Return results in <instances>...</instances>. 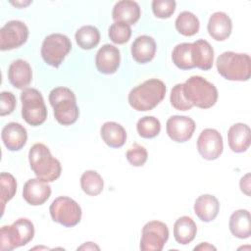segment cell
<instances>
[{"label":"cell","instance_id":"29","mask_svg":"<svg viewBox=\"0 0 251 251\" xmlns=\"http://www.w3.org/2000/svg\"><path fill=\"white\" fill-rule=\"evenodd\" d=\"M176 30L184 36H192L199 31L200 23L198 18L191 12L183 11L176 20Z\"/></svg>","mask_w":251,"mask_h":251},{"label":"cell","instance_id":"25","mask_svg":"<svg viewBox=\"0 0 251 251\" xmlns=\"http://www.w3.org/2000/svg\"><path fill=\"white\" fill-rule=\"evenodd\" d=\"M229 230L237 238L244 239L250 236V213L248 210L240 209L233 212L228 222Z\"/></svg>","mask_w":251,"mask_h":251},{"label":"cell","instance_id":"24","mask_svg":"<svg viewBox=\"0 0 251 251\" xmlns=\"http://www.w3.org/2000/svg\"><path fill=\"white\" fill-rule=\"evenodd\" d=\"M103 141L112 148L122 147L126 140V131L123 126L115 122H106L100 128Z\"/></svg>","mask_w":251,"mask_h":251},{"label":"cell","instance_id":"19","mask_svg":"<svg viewBox=\"0 0 251 251\" xmlns=\"http://www.w3.org/2000/svg\"><path fill=\"white\" fill-rule=\"evenodd\" d=\"M207 29L213 39L217 41H224L231 33L232 23L226 13L216 12L210 17Z\"/></svg>","mask_w":251,"mask_h":251},{"label":"cell","instance_id":"13","mask_svg":"<svg viewBox=\"0 0 251 251\" xmlns=\"http://www.w3.org/2000/svg\"><path fill=\"white\" fill-rule=\"evenodd\" d=\"M195 122L186 116H172L166 124L169 137L179 143L189 140L195 131Z\"/></svg>","mask_w":251,"mask_h":251},{"label":"cell","instance_id":"31","mask_svg":"<svg viewBox=\"0 0 251 251\" xmlns=\"http://www.w3.org/2000/svg\"><path fill=\"white\" fill-rule=\"evenodd\" d=\"M138 134L143 138H153L160 133V121L153 116H145L138 120L136 125Z\"/></svg>","mask_w":251,"mask_h":251},{"label":"cell","instance_id":"37","mask_svg":"<svg viewBox=\"0 0 251 251\" xmlns=\"http://www.w3.org/2000/svg\"><path fill=\"white\" fill-rule=\"evenodd\" d=\"M0 116L10 115L16 108V97L12 92L3 91L0 95Z\"/></svg>","mask_w":251,"mask_h":251},{"label":"cell","instance_id":"10","mask_svg":"<svg viewBox=\"0 0 251 251\" xmlns=\"http://www.w3.org/2000/svg\"><path fill=\"white\" fill-rule=\"evenodd\" d=\"M169 238L168 226L160 221H151L144 225L140 239L142 251H161Z\"/></svg>","mask_w":251,"mask_h":251},{"label":"cell","instance_id":"3","mask_svg":"<svg viewBox=\"0 0 251 251\" xmlns=\"http://www.w3.org/2000/svg\"><path fill=\"white\" fill-rule=\"evenodd\" d=\"M49 102L54 110L56 121L63 126L75 124L79 116L75 93L68 87L59 86L49 93Z\"/></svg>","mask_w":251,"mask_h":251},{"label":"cell","instance_id":"14","mask_svg":"<svg viewBox=\"0 0 251 251\" xmlns=\"http://www.w3.org/2000/svg\"><path fill=\"white\" fill-rule=\"evenodd\" d=\"M120 50L112 44L103 45L95 56L96 68L99 73L104 75L115 74L120 67Z\"/></svg>","mask_w":251,"mask_h":251},{"label":"cell","instance_id":"18","mask_svg":"<svg viewBox=\"0 0 251 251\" xmlns=\"http://www.w3.org/2000/svg\"><path fill=\"white\" fill-rule=\"evenodd\" d=\"M251 131L249 126L242 123L232 125L227 131V141L229 148L235 153L246 151L251 142Z\"/></svg>","mask_w":251,"mask_h":251},{"label":"cell","instance_id":"6","mask_svg":"<svg viewBox=\"0 0 251 251\" xmlns=\"http://www.w3.org/2000/svg\"><path fill=\"white\" fill-rule=\"evenodd\" d=\"M34 236V226L28 219L21 218L0 230V250L10 251L27 244Z\"/></svg>","mask_w":251,"mask_h":251},{"label":"cell","instance_id":"4","mask_svg":"<svg viewBox=\"0 0 251 251\" xmlns=\"http://www.w3.org/2000/svg\"><path fill=\"white\" fill-rule=\"evenodd\" d=\"M218 73L227 80L246 81L251 75V59L248 54L226 51L216 62Z\"/></svg>","mask_w":251,"mask_h":251},{"label":"cell","instance_id":"20","mask_svg":"<svg viewBox=\"0 0 251 251\" xmlns=\"http://www.w3.org/2000/svg\"><path fill=\"white\" fill-rule=\"evenodd\" d=\"M112 17L115 22L124 23L128 25H134L140 18V7L135 1H119L113 8Z\"/></svg>","mask_w":251,"mask_h":251},{"label":"cell","instance_id":"41","mask_svg":"<svg viewBox=\"0 0 251 251\" xmlns=\"http://www.w3.org/2000/svg\"><path fill=\"white\" fill-rule=\"evenodd\" d=\"M31 3V1H26V2H11V4H13V5H15V6H18V7H25V6H26V5H28V4H30Z\"/></svg>","mask_w":251,"mask_h":251},{"label":"cell","instance_id":"8","mask_svg":"<svg viewBox=\"0 0 251 251\" xmlns=\"http://www.w3.org/2000/svg\"><path fill=\"white\" fill-rule=\"evenodd\" d=\"M72 49L70 38L62 33H52L46 36L41 46V57L44 62L54 68H59Z\"/></svg>","mask_w":251,"mask_h":251},{"label":"cell","instance_id":"39","mask_svg":"<svg viewBox=\"0 0 251 251\" xmlns=\"http://www.w3.org/2000/svg\"><path fill=\"white\" fill-rule=\"evenodd\" d=\"M194 250L196 251V250H201V251H206V250H216V247L215 246H213V245H211V244H209L208 242H202V243H200L199 245H197V246H195L194 247Z\"/></svg>","mask_w":251,"mask_h":251},{"label":"cell","instance_id":"21","mask_svg":"<svg viewBox=\"0 0 251 251\" xmlns=\"http://www.w3.org/2000/svg\"><path fill=\"white\" fill-rule=\"evenodd\" d=\"M156 53V42L149 35H140L131 44V56L139 64L150 62Z\"/></svg>","mask_w":251,"mask_h":251},{"label":"cell","instance_id":"1","mask_svg":"<svg viewBox=\"0 0 251 251\" xmlns=\"http://www.w3.org/2000/svg\"><path fill=\"white\" fill-rule=\"evenodd\" d=\"M166 84L158 78H150L132 88L128 94L129 105L138 112L154 109L166 95Z\"/></svg>","mask_w":251,"mask_h":251},{"label":"cell","instance_id":"30","mask_svg":"<svg viewBox=\"0 0 251 251\" xmlns=\"http://www.w3.org/2000/svg\"><path fill=\"white\" fill-rule=\"evenodd\" d=\"M80 186L87 195L96 196L102 192L104 181L96 171H86L80 176Z\"/></svg>","mask_w":251,"mask_h":251},{"label":"cell","instance_id":"34","mask_svg":"<svg viewBox=\"0 0 251 251\" xmlns=\"http://www.w3.org/2000/svg\"><path fill=\"white\" fill-rule=\"evenodd\" d=\"M170 101L172 106L179 111H188L193 107L184 96L183 83H177L173 87L171 91Z\"/></svg>","mask_w":251,"mask_h":251},{"label":"cell","instance_id":"5","mask_svg":"<svg viewBox=\"0 0 251 251\" xmlns=\"http://www.w3.org/2000/svg\"><path fill=\"white\" fill-rule=\"evenodd\" d=\"M183 93L192 106L201 109L213 107L218 100L216 86L200 75H192L183 83Z\"/></svg>","mask_w":251,"mask_h":251},{"label":"cell","instance_id":"26","mask_svg":"<svg viewBox=\"0 0 251 251\" xmlns=\"http://www.w3.org/2000/svg\"><path fill=\"white\" fill-rule=\"evenodd\" d=\"M197 226L195 222L188 216L178 218L174 225V236L177 243L185 245L190 243L196 235Z\"/></svg>","mask_w":251,"mask_h":251},{"label":"cell","instance_id":"17","mask_svg":"<svg viewBox=\"0 0 251 251\" xmlns=\"http://www.w3.org/2000/svg\"><path fill=\"white\" fill-rule=\"evenodd\" d=\"M8 78L10 83L18 89H25L31 82L32 70L30 65L23 60L13 61L8 69Z\"/></svg>","mask_w":251,"mask_h":251},{"label":"cell","instance_id":"9","mask_svg":"<svg viewBox=\"0 0 251 251\" xmlns=\"http://www.w3.org/2000/svg\"><path fill=\"white\" fill-rule=\"evenodd\" d=\"M52 220L60 225L72 227L76 226L81 219V208L74 199L68 196H59L53 200L49 207Z\"/></svg>","mask_w":251,"mask_h":251},{"label":"cell","instance_id":"28","mask_svg":"<svg viewBox=\"0 0 251 251\" xmlns=\"http://www.w3.org/2000/svg\"><path fill=\"white\" fill-rule=\"evenodd\" d=\"M172 60L180 70H191L195 68L192 61V43L183 42L177 44L172 52Z\"/></svg>","mask_w":251,"mask_h":251},{"label":"cell","instance_id":"36","mask_svg":"<svg viewBox=\"0 0 251 251\" xmlns=\"http://www.w3.org/2000/svg\"><path fill=\"white\" fill-rule=\"evenodd\" d=\"M176 1L174 0H154L152 2V11L159 19H168L176 11Z\"/></svg>","mask_w":251,"mask_h":251},{"label":"cell","instance_id":"35","mask_svg":"<svg viewBox=\"0 0 251 251\" xmlns=\"http://www.w3.org/2000/svg\"><path fill=\"white\" fill-rule=\"evenodd\" d=\"M126 159L128 163L133 167H141L143 166L148 158V153L145 147L140 144L134 143L126 153Z\"/></svg>","mask_w":251,"mask_h":251},{"label":"cell","instance_id":"11","mask_svg":"<svg viewBox=\"0 0 251 251\" xmlns=\"http://www.w3.org/2000/svg\"><path fill=\"white\" fill-rule=\"evenodd\" d=\"M28 28L21 21L13 20L6 23L0 29L1 51L12 50L24 45L28 38Z\"/></svg>","mask_w":251,"mask_h":251},{"label":"cell","instance_id":"38","mask_svg":"<svg viewBox=\"0 0 251 251\" xmlns=\"http://www.w3.org/2000/svg\"><path fill=\"white\" fill-rule=\"evenodd\" d=\"M239 185H240L241 191L247 196H249L250 195V174H246L244 176L241 177Z\"/></svg>","mask_w":251,"mask_h":251},{"label":"cell","instance_id":"22","mask_svg":"<svg viewBox=\"0 0 251 251\" xmlns=\"http://www.w3.org/2000/svg\"><path fill=\"white\" fill-rule=\"evenodd\" d=\"M192 61L194 67L200 70L209 71L212 68L214 50L208 41L198 39L192 43Z\"/></svg>","mask_w":251,"mask_h":251},{"label":"cell","instance_id":"15","mask_svg":"<svg viewBox=\"0 0 251 251\" xmlns=\"http://www.w3.org/2000/svg\"><path fill=\"white\" fill-rule=\"evenodd\" d=\"M51 195V187L47 181L40 178L28 179L23 188L24 199L32 206L44 204Z\"/></svg>","mask_w":251,"mask_h":251},{"label":"cell","instance_id":"12","mask_svg":"<svg viewBox=\"0 0 251 251\" xmlns=\"http://www.w3.org/2000/svg\"><path fill=\"white\" fill-rule=\"evenodd\" d=\"M199 154L206 160H216L221 156L224 149L223 137L215 128H205L197 139Z\"/></svg>","mask_w":251,"mask_h":251},{"label":"cell","instance_id":"33","mask_svg":"<svg viewBox=\"0 0 251 251\" xmlns=\"http://www.w3.org/2000/svg\"><path fill=\"white\" fill-rule=\"evenodd\" d=\"M109 37L116 44H124L127 42L131 36V28L128 25L115 22L109 27Z\"/></svg>","mask_w":251,"mask_h":251},{"label":"cell","instance_id":"16","mask_svg":"<svg viewBox=\"0 0 251 251\" xmlns=\"http://www.w3.org/2000/svg\"><path fill=\"white\" fill-rule=\"evenodd\" d=\"M1 138L8 150L19 151L26 143L27 132L24 126L19 123L12 122L2 128Z\"/></svg>","mask_w":251,"mask_h":251},{"label":"cell","instance_id":"27","mask_svg":"<svg viewBox=\"0 0 251 251\" xmlns=\"http://www.w3.org/2000/svg\"><path fill=\"white\" fill-rule=\"evenodd\" d=\"M76 44L83 50L95 48L100 42V32L94 25H83L75 34Z\"/></svg>","mask_w":251,"mask_h":251},{"label":"cell","instance_id":"7","mask_svg":"<svg viewBox=\"0 0 251 251\" xmlns=\"http://www.w3.org/2000/svg\"><path fill=\"white\" fill-rule=\"evenodd\" d=\"M22 116L30 126L42 125L47 119V109L41 93L35 88H25L21 93Z\"/></svg>","mask_w":251,"mask_h":251},{"label":"cell","instance_id":"2","mask_svg":"<svg viewBox=\"0 0 251 251\" xmlns=\"http://www.w3.org/2000/svg\"><path fill=\"white\" fill-rule=\"evenodd\" d=\"M29 166L35 176L47 182L56 180L61 176V164L54 158L49 148L43 143H35L28 152Z\"/></svg>","mask_w":251,"mask_h":251},{"label":"cell","instance_id":"32","mask_svg":"<svg viewBox=\"0 0 251 251\" xmlns=\"http://www.w3.org/2000/svg\"><path fill=\"white\" fill-rule=\"evenodd\" d=\"M0 201L2 205V215L4 213L5 204L10 201L17 191V181L15 177L9 173H1L0 175Z\"/></svg>","mask_w":251,"mask_h":251},{"label":"cell","instance_id":"23","mask_svg":"<svg viewBox=\"0 0 251 251\" xmlns=\"http://www.w3.org/2000/svg\"><path fill=\"white\" fill-rule=\"evenodd\" d=\"M220 203L218 199L211 194L200 195L194 203V213L203 222H212L218 216Z\"/></svg>","mask_w":251,"mask_h":251},{"label":"cell","instance_id":"40","mask_svg":"<svg viewBox=\"0 0 251 251\" xmlns=\"http://www.w3.org/2000/svg\"><path fill=\"white\" fill-rule=\"evenodd\" d=\"M82 249H86V250L97 249V250H99V247L97 245H95L94 243H92V242H85L83 245H81L80 247L77 248V250H82Z\"/></svg>","mask_w":251,"mask_h":251}]
</instances>
